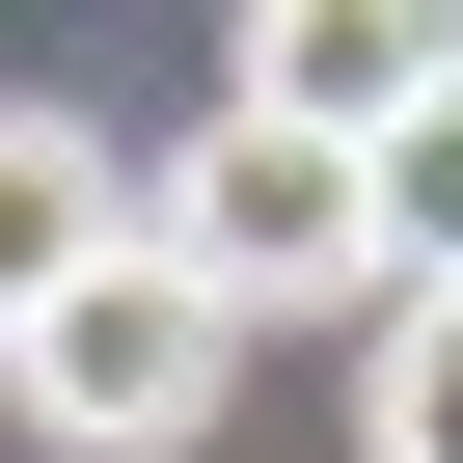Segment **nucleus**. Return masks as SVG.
Masks as SVG:
<instances>
[{
    "label": "nucleus",
    "mask_w": 463,
    "mask_h": 463,
    "mask_svg": "<svg viewBox=\"0 0 463 463\" xmlns=\"http://www.w3.org/2000/svg\"><path fill=\"white\" fill-rule=\"evenodd\" d=\"M164 273H218L246 327H327V300H382V327H409L382 164H354V137H273L246 82H218V109H191V164H164Z\"/></svg>",
    "instance_id": "f257e3e1"
},
{
    "label": "nucleus",
    "mask_w": 463,
    "mask_h": 463,
    "mask_svg": "<svg viewBox=\"0 0 463 463\" xmlns=\"http://www.w3.org/2000/svg\"><path fill=\"white\" fill-rule=\"evenodd\" d=\"M0 354H28V436H55V463H191L218 382H246V300L164 273V246H109V273H55L28 327H0Z\"/></svg>",
    "instance_id": "f03ea898"
},
{
    "label": "nucleus",
    "mask_w": 463,
    "mask_h": 463,
    "mask_svg": "<svg viewBox=\"0 0 463 463\" xmlns=\"http://www.w3.org/2000/svg\"><path fill=\"white\" fill-rule=\"evenodd\" d=\"M436 82H463V28H409V0H273V28H246V109H273V137H354V164H382Z\"/></svg>",
    "instance_id": "7ed1b4c3"
},
{
    "label": "nucleus",
    "mask_w": 463,
    "mask_h": 463,
    "mask_svg": "<svg viewBox=\"0 0 463 463\" xmlns=\"http://www.w3.org/2000/svg\"><path fill=\"white\" fill-rule=\"evenodd\" d=\"M354 463H463V300H409L354 354Z\"/></svg>",
    "instance_id": "20e7f679"
},
{
    "label": "nucleus",
    "mask_w": 463,
    "mask_h": 463,
    "mask_svg": "<svg viewBox=\"0 0 463 463\" xmlns=\"http://www.w3.org/2000/svg\"><path fill=\"white\" fill-rule=\"evenodd\" d=\"M382 246H409V300H463V82L382 137Z\"/></svg>",
    "instance_id": "39448f33"
}]
</instances>
